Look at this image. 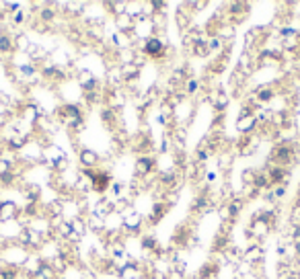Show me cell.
<instances>
[{
    "mask_svg": "<svg viewBox=\"0 0 300 279\" xmlns=\"http://www.w3.org/2000/svg\"><path fill=\"white\" fill-rule=\"evenodd\" d=\"M125 7H127V3H103V9H107V13H109L111 17L123 15Z\"/></svg>",
    "mask_w": 300,
    "mask_h": 279,
    "instance_id": "obj_22",
    "label": "cell"
},
{
    "mask_svg": "<svg viewBox=\"0 0 300 279\" xmlns=\"http://www.w3.org/2000/svg\"><path fill=\"white\" fill-rule=\"evenodd\" d=\"M123 218V232L127 236H142V232L146 230V222H144V213H140L138 209L130 207L125 213H121Z\"/></svg>",
    "mask_w": 300,
    "mask_h": 279,
    "instance_id": "obj_2",
    "label": "cell"
},
{
    "mask_svg": "<svg viewBox=\"0 0 300 279\" xmlns=\"http://www.w3.org/2000/svg\"><path fill=\"white\" fill-rule=\"evenodd\" d=\"M31 44H33V41H31L29 33L23 31L19 37H15V52H17V54H27V50H29Z\"/></svg>",
    "mask_w": 300,
    "mask_h": 279,
    "instance_id": "obj_17",
    "label": "cell"
},
{
    "mask_svg": "<svg viewBox=\"0 0 300 279\" xmlns=\"http://www.w3.org/2000/svg\"><path fill=\"white\" fill-rule=\"evenodd\" d=\"M68 154H66V150L64 148H60L56 142H52V144H48L46 148H44V156H41V164H44L50 173H52V168L62 160V158H66Z\"/></svg>",
    "mask_w": 300,
    "mask_h": 279,
    "instance_id": "obj_6",
    "label": "cell"
},
{
    "mask_svg": "<svg viewBox=\"0 0 300 279\" xmlns=\"http://www.w3.org/2000/svg\"><path fill=\"white\" fill-rule=\"evenodd\" d=\"M157 31H155V25H153V21H150V17L146 13H142L138 19H134V29H132V37L136 39V44L138 41H146L150 37H155Z\"/></svg>",
    "mask_w": 300,
    "mask_h": 279,
    "instance_id": "obj_3",
    "label": "cell"
},
{
    "mask_svg": "<svg viewBox=\"0 0 300 279\" xmlns=\"http://www.w3.org/2000/svg\"><path fill=\"white\" fill-rule=\"evenodd\" d=\"M167 279H187V275H179V273H175V271H173V273H169V277H167Z\"/></svg>",
    "mask_w": 300,
    "mask_h": 279,
    "instance_id": "obj_25",
    "label": "cell"
},
{
    "mask_svg": "<svg viewBox=\"0 0 300 279\" xmlns=\"http://www.w3.org/2000/svg\"><path fill=\"white\" fill-rule=\"evenodd\" d=\"M269 193H271V197H273V203L282 205V203H284V199L288 197V185H286V183L271 185V187H269Z\"/></svg>",
    "mask_w": 300,
    "mask_h": 279,
    "instance_id": "obj_16",
    "label": "cell"
},
{
    "mask_svg": "<svg viewBox=\"0 0 300 279\" xmlns=\"http://www.w3.org/2000/svg\"><path fill=\"white\" fill-rule=\"evenodd\" d=\"M159 173V160H157V154H140L136 160H134V166H132V175L138 177V179H148Z\"/></svg>",
    "mask_w": 300,
    "mask_h": 279,
    "instance_id": "obj_1",
    "label": "cell"
},
{
    "mask_svg": "<svg viewBox=\"0 0 300 279\" xmlns=\"http://www.w3.org/2000/svg\"><path fill=\"white\" fill-rule=\"evenodd\" d=\"M216 216H218L220 224H234V218H232V213H230V209H228L226 203H220L216 207Z\"/></svg>",
    "mask_w": 300,
    "mask_h": 279,
    "instance_id": "obj_21",
    "label": "cell"
},
{
    "mask_svg": "<svg viewBox=\"0 0 300 279\" xmlns=\"http://www.w3.org/2000/svg\"><path fill=\"white\" fill-rule=\"evenodd\" d=\"M243 261L247 265H251L253 269L257 265H261L265 261V246L259 244V242H249L245 248H243Z\"/></svg>",
    "mask_w": 300,
    "mask_h": 279,
    "instance_id": "obj_7",
    "label": "cell"
},
{
    "mask_svg": "<svg viewBox=\"0 0 300 279\" xmlns=\"http://www.w3.org/2000/svg\"><path fill=\"white\" fill-rule=\"evenodd\" d=\"M44 267V259L39 256V252H29L27 256V261L23 263V267H21V271H23V275L31 277L35 273H39V269Z\"/></svg>",
    "mask_w": 300,
    "mask_h": 279,
    "instance_id": "obj_11",
    "label": "cell"
},
{
    "mask_svg": "<svg viewBox=\"0 0 300 279\" xmlns=\"http://www.w3.org/2000/svg\"><path fill=\"white\" fill-rule=\"evenodd\" d=\"M298 193H300V183H298Z\"/></svg>",
    "mask_w": 300,
    "mask_h": 279,
    "instance_id": "obj_26",
    "label": "cell"
},
{
    "mask_svg": "<svg viewBox=\"0 0 300 279\" xmlns=\"http://www.w3.org/2000/svg\"><path fill=\"white\" fill-rule=\"evenodd\" d=\"M191 56H194V58H202V60L210 58V50H208V46H206V41H200V44H196V48H194V52H191Z\"/></svg>",
    "mask_w": 300,
    "mask_h": 279,
    "instance_id": "obj_23",
    "label": "cell"
},
{
    "mask_svg": "<svg viewBox=\"0 0 300 279\" xmlns=\"http://www.w3.org/2000/svg\"><path fill=\"white\" fill-rule=\"evenodd\" d=\"M23 209V205H19L17 201L11 199H0V224H11L19 220V213Z\"/></svg>",
    "mask_w": 300,
    "mask_h": 279,
    "instance_id": "obj_8",
    "label": "cell"
},
{
    "mask_svg": "<svg viewBox=\"0 0 300 279\" xmlns=\"http://www.w3.org/2000/svg\"><path fill=\"white\" fill-rule=\"evenodd\" d=\"M119 117H121V111H115V109H111V107H107V105H101V107H99V119H101V123H105L107 127H113Z\"/></svg>",
    "mask_w": 300,
    "mask_h": 279,
    "instance_id": "obj_13",
    "label": "cell"
},
{
    "mask_svg": "<svg viewBox=\"0 0 300 279\" xmlns=\"http://www.w3.org/2000/svg\"><path fill=\"white\" fill-rule=\"evenodd\" d=\"M255 173H257V168H245L243 175H241V183L243 185H255Z\"/></svg>",
    "mask_w": 300,
    "mask_h": 279,
    "instance_id": "obj_24",
    "label": "cell"
},
{
    "mask_svg": "<svg viewBox=\"0 0 300 279\" xmlns=\"http://www.w3.org/2000/svg\"><path fill=\"white\" fill-rule=\"evenodd\" d=\"M237 134L239 136H251L257 132V121H255V115H239L237 117Z\"/></svg>",
    "mask_w": 300,
    "mask_h": 279,
    "instance_id": "obj_9",
    "label": "cell"
},
{
    "mask_svg": "<svg viewBox=\"0 0 300 279\" xmlns=\"http://www.w3.org/2000/svg\"><path fill=\"white\" fill-rule=\"evenodd\" d=\"M87 222H89V232H93L95 236H103L105 234V220H101V218L93 216V213H89Z\"/></svg>",
    "mask_w": 300,
    "mask_h": 279,
    "instance_id": "obj_18",
    "label": "cell"
},
{
    "mask_svg": "<svg viewBox=\"0 0 300 279\" xmlns=\"http://www.w3.org/2000/svg\"><path fill=\"white\" fill-rule=\"evenodd\" d=\"M119 72H121V78H123V82L140 80V74H142V70L136 66V64H123V66H119Z\"/></svg>",
    "mask_w": 300,
    "mask_h": 279,
    "instance_id": "obj_15",
    "label": "cell"
},
{
    "mask_svg": "<svg viewBox=\"0 0 300 279\" xmlns=\"http://www.w3.org/2000/svg\"><path fill=\"white\" fill-rule=\"evenodd\" d=\"M234 166V156H232V150H220L216 154V170L220 175L230 173Z\"/></svg>",
    "mask_w": 300,
    "mask_h": 279,
    "instance_id": "obj_10",
    "label": "cell"
},
{
    "mask_svg": "<svg viewBox=\"0 0 300 279\" xmlns=\"http://www.w3.org/2000/svg\"><path fill=\"white\" fill-rule=\"evenodd\" d=\"M216 37H220L224 44H232V39H234V35H237V27H234L228 19H224L222 23L218 25V29H216V33H214Z\"/></svg>",
    "mask_w": 300,
    "mask_h": 279,
    "instance_id": "obj_12",
    "label": "cell"
},
{
    "mask_svg": "<svg viewBox=\"0 0 300 279\" xmlns=\"http://www.w3.org/2000/svg\"><path fill=\"white\" fill-rule=\"evenodd\" d=\"M210 105H212V109L214 113H226V109L230 107V101L232 97L222 89V91H206V97H204Z\"/></svg>",
    "mask_w": 300,
    "mask_h": 279,
    "instance_id": "obj_4",
    "label": "cell"
},
{
    "mask_svg": "<svg viewBox=\"0 0 300 279\" xmlns=\"http://www.w3.org/2000/svg\"><path fill=\"white\" fill-rule=\"evenodd\" d=\"M76 162H78V168L95 170V168H99V164H101V156H99V152H95L93 148L80 146V148L76 150Z\"/></svg>",
    "mask_w": 300,
    "mask_h": 279,
    "instance_id": "obj_5",
    "label": "cell"
},
{
    "mask_svg": "<svg viewBox=\"0 0 300 279\" xmlns=\"http://www.w3.org/2000/svg\"><path fill=\"white\" fill-rule=\"evenodd\" d=\"M113 25H115V31H117V33H132V29H134V19L127 15V13H123V15L113 17Z\"/></svg>",
    "mask_w": 300,
    "mask_h": 279,
    "instance_id": "obj_14",
    "label": "cell"
},
{
    "mask_svg": "<svg viewBox=\"0 0 300 279\" xmlns=\"http://www.w3.org/2000/svg\"><path fill=\"white\" fill-rule=\"evenodd\" d=\"M226 205H228V209H230V213H232V218L237 220V218L241 216V213H243V209H245L247 201H245L243 197H239V195H234V197H232V199H230Z\"/></svg>",
    "mask_w": 300,
    "mask_h": 279,
    "instance_id": "obj_19",
    "label": "cell"
},
{
    "mask_svg": "<svg viewBox=\"0 0 300 279\" xmlns=\"http://www.w3.org/2000/svg\"><path fill=\"white\" fill-rule=\"evenodd\" d=\"M70 226H72V232H76L78 236H82V238H84V234H89V222H87V218H82V216L70 220Z\"/></svg>",
    "mask_w": 300,
    "mask_h": 279,
    "instance_id": "obj_20",
    "label": "cell"
}]
</instances>
